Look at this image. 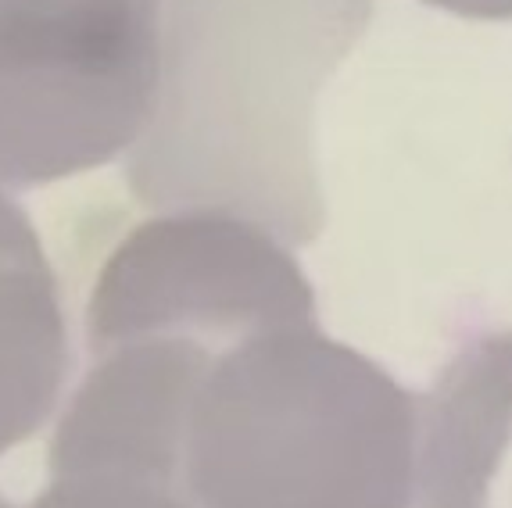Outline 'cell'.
<instances>
[{
	"label": "cell",
	"mask_w": 512,
	"mask_h": 508,
	"mask_svg": "<svg viewBox=\"0 0 512 508\" xmlns=\"http://www.w3.org/2000/svg\"><path fill=\"white\" fill-rule=\"evenodd\" d=\"M0 508H18V505H11V501L4 498V494H0Z\"/></svg>",
	"instance_id": "cell-8"
},
{
	"label": "cell",
	"mask_w": 512,
	"mask_h": 508,
	"mask_svg": "<svg viewBox=\"0 0 512 508\" xmlns=\"http://www.w3.org/2000/svg\"><path fill=\"white\" fill-rule=\"evenodd\" d=\"M419 508H512V330L462 344L416 394Z\"/></svg>",
	"instance_id": "cell-4"
},
{
	"label": "cell",
	"mask_w": 512,
	"mask_h": 508,
	"mask_svg": "<svg viewBox=\"0 0 512 508\" xmlns=\"http://www.w3.org/2000/svg\"><path fill=\"white\" fill-rule=\"evenodd\" d=\"M90 369L47 469L165 483L194 508H412L416 394L319 326L287 244L165 212L108 254Z\"/></svg>",
	"instance_id": "cell-1"
},
{
	"label": "cell",
	"mask_w": 512,
	"mask_h": 508,
	"mask_svg": "<svg viewBox=\"0 0 512 508\" xmlns=\"http://www.w3.org/2000/svg\"><path fill=\"white\" fill-rule=\"evenodd\" d=\"M423 4L473 22H512V0H423Z\"/></svg>",
	"instance_id": "cell-7"
},
{
	"label": "cell",
	"mask_w": 512,
	"mask_h": 508,
	"mask_svg": "<svg viewBox=\"0 0 512 508\" xmlns=\"http://www.w3.org/2000/svg\"><path fill=\"white\" fill-rule=\"evenodd\" d=\"M162 0H0V183L115 161L158 86Z\"/></svg>",
	"instance_id": "cell-3"
},
{
	"label": "cell",
	"mask_w": 512,
	"mask_h": 508,
	"mask_svg": "<svg viewBox=\"0 0 512 508\" xmlns=\"http://www.w3.org/2000/svg\"><path fill=\"white\" fill-rule=\"evenodd\" d=\"M369 18L373 0H162L158 86L126 154L133 197L312 244L326 222L316 97Z\"/></svg>",
	"instance_id": "cell-2"
},
{
	"label": "cell",
	"mask_w": 512,
	"mask_h": 508,
	"mask_svg": "<svg viewBox=\"0 0 512 508\" xmlns=\"http://www.w3.org/2000/svg\"><path fill=\"white\" fill-rule=\"evenodd\" d=\"M69 373L58 276L29 212L0 190V455L51 419Z\"/></svg>",
	"instance_id": "cell-5"
},
{
	"label": "cell",
	"mask_w": 512,
	"mask_h": 508,
	"mask_svg": "<svg viewBox=\"0 0 512 508\" xmlns=\"http://www.w3.org/2000/svg\"><path fill=\"white\" fill-rule=\"evenodd\" d=\"M29 508H194L187 498L144 480V476L108 473V469H72L51 473V483Z\"/></svg>",
	"instance_id": "cell-6"
}]
</instances>
